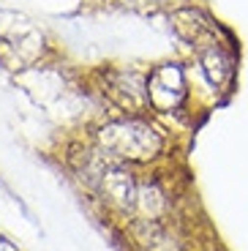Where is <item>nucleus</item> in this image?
<instances>
[{
    "mask_svg": "<svg viewBox=\"0 0 248 251\" xmlns=\"http://www.w3.org/2000/svg\"><path fill=\"white\" fill-rule=\"evenodd\" d=\"M199 60H202V69H205V74H207V79L213 82V85H226V82L232 79V57L226 55V52L221 50L218 44H213V47H207L202 55H199Z\"/></svg>",
    "mask_w": 248,
    "mask_h": 251,
    "instance_id": "obj_3",
    "label": "nucleus"
},
{
    "mask_svg": "<svg viewBox=\"0 0 248 251\" xmlns=\"http://www.w3.org/2000/svg\"><path fill=\"white\" fill-rule=\"evenodd\" d=\"M99 139L109 156L128 158V161H148L161 151V137L139 120H123V123L106 126V128H101Z\"/></svg>",
    "mask_w": 248,
    "mask_h": 251,
    "instance_id": "obj_1",
    "label": "nucleus"
},
{
    "mask_svg": "<svg viewBox=\"0 0 248 251\" xmlns=\"http://www.w3.org/2000/svg\"><path fill=\"white\" fill-rule=\"evenodd\" d=\"M186 93V79H183V71L172 63L155 69L153 76L148 79V101L155 104L158 109H172L180 104Z\"/></svg>",
    "mask_w": 248,
    "mask_h": 251,
    "instance_id": "obj_2",
    "label": "nucleus"
}]
</instances>
